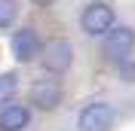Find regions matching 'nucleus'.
<instances>
[{
    "instance_id": "20e7f679",
    "label": "nucleus",
    "mask_w": 135,
    "mask_h": 131,
    "mask_svg": "<svg viewBox=\"0 0 135 131\" xmlns=\"http://www.w3.org/2000/svg\"><path fill=\"white\" fill-rule=\"evenodd\" d=\"M65 98V89H61L59 79H52V76H40V79L31 82V91H28V101H31L37 110H55Z\"/></svg>"
},
{
    "instance_id": "f03ea898",
    "label": "nucleus",
    "mask_w": 135,
    "mask_h": 131,
    "mask_svg": "<svg viewBox=\"0 0 135 131\" xmlns=\"http://www.w3.org/2000/svg\"><path fill=\"white\" fill-rule=\"evenodd\" d=\"M114 21H117L114 6L104 3V0H95V3H89V6L80 12V28H83L89 37H104L108 31H114Z\"/></svg>"
},
{
    "instance_id": "39448f33",
    "label": "nucleus",
    "mask_w": 135,
    "mask_h": 131,
    "mask_svg": "<svg viewBox=\"0 0 135 131\" xmlns=\"http://www.w3.org/2000/svg\"><path fill=\"white\" fill-rule=\"evenodd\" d=\"M101 49H104V55H108L110 61L123 64V61L132 55V49H135V31L129 25H120V28H114V31H108Z\"/></svg>"
},
{
    "instance_id": "6e6552de",
    "label": "nucleus",
    "mask_w": 135,
    "mask_h": 131,
    "mask_svg": "<svg viewBox=\"0 0 135 131\" xmlns=\"http://www.w3.org/2000/svg\"><path fill=\"white\" fill-rule=\"evenodd\" d=\"M16 12H18L16 0H0V31L9 28L12 21H16Z\"/></svg>"
},
{
    "instance_id": "f257e3e1",
    "label": "nucleus",
    "mask_w": 135,
    "mask_h": 131,
    "mask_svg": "<svg viewBox=\"0 0 135 131\" xmlns=\"http://www.w3.org/2000/svg\"><path fill=\"white\" fill-rule=\"evenodd\" d=\"M40 61H43V70L49 73H68L71 64H74V46L65 40V37H52V40L43 43V52H40Z\"/></svg>"
},
{
    "instance_id": "7ed1b4c3",
    "label": "nucleus",
    "mask_w": 135,
    "mask_h": 131,
    "mask_svg": "<svg viewBox=\"0 0 135 131\" xmlns=\"http://www.w3.org/2000/svg\"><path fill=\"white\" fill-rule=\"evenodd\" d=\"M117 122V110L108 101H92L77 116V131H110Z\"/></svg>"
},
{
    "instance_id": "1a4fd4ad",
    "label": "nucleus",
    "mask_w": 135,
    "mask_h": 131,
    "mask_svg": "<svg viewBox=\"0 0 135 131\" xmlns=\"http://www.w3.org/2000/svg\"><path fill=\"white\" fill-rule=\"evenodd\" d=\"M16 89H18V76L16 73H0V101L12 98Z\"/></svg>"
},
{
    "instance_id": "9d476101",
    "label": "nucleus",
    "mask_w": 135,
    "mask_h": 131,
    "mask_svg": "<svg viewBox=\"0 0 135 131\" xmlns=\"http://www.w3.org/2000/svg\"><path fill=\"white\" fill-rule=\"evenodd\" d=\"M34 6H52V3H55V0H31Z\"/></svg>"
},
{
    "instance_id": "423d86ee",
    "label": "nucleus",
    "mask_w": 135,
    "mask_h": 131,
    "mask_svg": "<svg viewBox=\"0 0 135 131\" xmlns=\"http://www.w3.org/2000/svg\"><path fill=\"white\" fill-rule=\"evenodd\" d=\"M9 49H12V58H16L18 64H31L34 58L43 52V40L37 37V31H34V28H22V31L12 34Z\"/></svg>"
},
{
    "instance_id": "0eeeda50",
    "label": "nucleus",
    "mask_w": 135,
    "mask_h": 131,
    "mask_svg": "<svg viewBox=\"0 0 135 131\" xmlns=\"http://www.w3.org/2000/svg\"><path fill=\"white\" fill-rule=\"evenodd\" d=\"M31 125V110L25 104H6L0 110V131H25Z\"/></svg>"
}]
</instances>
